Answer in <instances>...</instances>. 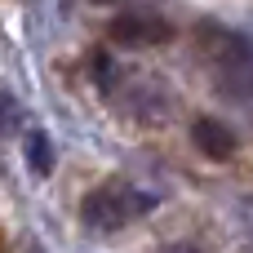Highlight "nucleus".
Wrapping results in <instances>:
<instances>
[{
  "label": "nucleus",
  "instance_id": "8",
  "mask_svg": "<svg viewBox=\"0 0 253 253\" xmlns=\"http://www.w3.org/2000/svg\"><path fill=\"white\" fill-rule=\"evenodd\" d=\"M0 253H13V245H9V231L0 227Z\"/></svg>",
  "mask_w": 253,
  "mask_h": 253
},
{
  "label": "nucleus",
  "instance_id": "6",
  "mask_svg": "<svg viewBox=\"0 0 253 253\" xmlns=\"http://www.w3.org/2000/svg\"><path fill=\"white\" fill-rule=\"evenodd\" d=\"M0 133L4 138H22L27 133V111H22V102L9 89H0Z\"/></svg>",
  "mask_w": 253,
  "mask_h": 253
},
{
  "label": "nucleus",
  "instance_id": "5",
  "mask_svg": "<svg viewBox=\"0 0 253 253\" xmlns=\"http://www.w3.org/2000/svg\"><path fill=\"white\" fill-rule=\"evenodd\" d=\"M22 160L31 165L36 178H49V173H53L58 156H53V142H49L44 129H27V133H22Z\"/></svg>",
  "mask_w": 253,
  "mask_h": 253
},
{
  "label": "nucleus",
  "instance_id": "4",
  "mask_svg": "<svg viewBox=\"0 0 253 253\" xmlns=\"http://www.w3.org/2000/svg\"><path fill=\"white\" fill-rule=\"evenodd\" d=\"M191 147H196L205 160L227 165V160H236V151H240V133H236V125H227L222 116H196V120H191Z\"/></svg>",
  "mask_w": 253,
  "mask_h": 253
},
{
  "label": "nucleus",
  "instance_id": "9",
  "mask_svg": "<svg viewBox=\"0 0 253 253\" xmlns=\"http://www.w3.org/2000/svg\"><path fill=\"white\" fill-rule=\"evenodd\" d=\"M93 4H120V0H93Z\"/></svg>",
  "mask_w": 253,
  "mask_h": 253
},
{
  "label": "nucleus",
  "instance_id": "10",
  "mask_svg": "<svg viewBox=\"0 0 253 253\" xmlns=\"http://www.w3.org/2000/svg\"><path fill=\"white\" fill-rule=\"evenodd\" d=\"M240 253H253V245H245V249H240Z\"/></svg>",
  "mask_w": 253,
  "mask_h": 253
},
{
  "label": "nucleus",
  "instance_id": "3",
  "mask_svg": "<svg viewBox=\"0 0 253 253\" xmlns=\"http://www.w3.org/2000/svg\"><path fill=\"white\" fill-rule=\"evenodd\" d=\"M173 36H178V27L165 13H151V9H125L107 22V40L120 44V49H160Z\"/></svg>",
  "mask_w": 253,
  "mask_h": 253
},
{
  "label": "nucleus",
  "instance_id": "7",
  "mask_svg": "<svg viewBox=\"0 0 253 253\" xmlns=\"http://www.w3.org/2000/svg\"><path fill=\"white\" fill-rule=\"evenodd\" d=\"M160 253H200L196 245H187V240H173V245H165Z\"/></svg>",
  "mask_w": 253,
  "mask_h": 253
},
{
  "label": "nucleus",
  "instance_id": "1",
  "mask_svg": "<svg viewBox=\"0 0 253 253\" xmlns=\"http://www.w3.org/2000/svg\"><path fill=\"white\" fill-rule=\"evenodd\" d=\"M191 53H196V67L205 71V80L213 84L218 98L253 107V40L249 36L205 18L191 31Z\"/></svg>",
  "mask_w": 253,
  "mask_h": 253
},
{
  "label": "nucleus",
  "instance_id": "2",
  "mask_svg": "<svg viewBox=\"0 0 253 253\" xmlns=\"http://www.w3.org/2000/svg\"><path fill=\"white\" fill-rule=\"evenodd\" d=\"M156 205H160L156 191H147V187H138V182H129V178H107V182H98L93 191H84V200H80V222H84L89 231H98V236H116V231H125L129 222L147 218Z\"/></svg>",
  "mask_w": 253,
  "mask_h": 253
},
{
  "label": "nucleus",
  "instance_id": "11",
  "mask_svg": "<svg viewBox=\"0 0 253 253\" xmlns=\"http://www.w3.org/2000/svg\"><path fill=\"white\" fill-rule=\"evenodd\" d=\"M27 253H40V249H36V245H31V249H27Z\"/></svg>",
  "mask_w": 253,
  "mask_h": 253
}]
</instances>
